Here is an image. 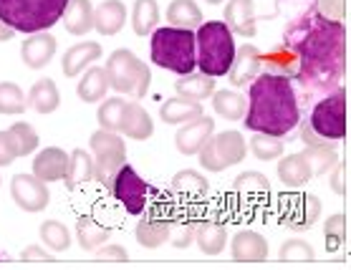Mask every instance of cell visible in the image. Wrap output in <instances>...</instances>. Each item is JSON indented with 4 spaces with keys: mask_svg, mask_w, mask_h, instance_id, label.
I'll return each instance as SVG.
<instances>
[{
    "mask_svg": "<svg viewBox=\"0 0 351 270\" xmlns=\"http://www.w3.org/2000/svg\"><path fill=\"white\" fill-rule=\"evenodd\" d=\"M213 134H215V121L208 119V116H197L192 121H184V127L175 136V144L182 154L190 157V154H197L202 149V144L208 142Z\"/></svg>",
    "mask_w": 351,
    "mask_h": 270,
    "instance_id": "15",
    "label": "cell"
},
{
    "mask_svg": "<svg viewBox=\"0 0 351 270\" xmlns=\"http://www.w3.org/2000/svg\"><path fill=\"white\" fill-rule=\"evenodd\" d=\"M76 238H79V245L86 250V253H94L96 247H101L104 243L112 240V228H104L99 225V220H94L91 214L81 217L76 223Z\"/></svg>",
    "mask_w": 351,
    "mask_h": 270,
    "instance_id": "33",
    "label": "cell"
},
{
    "mask_svg": "<svg viewBox=\"0 0 351 270\" xmlns=\"http://www.w3.org/2000/svg\"><path fill=\"white\" fill-rule=\"evenodd\" d=\"M195 240L205 255H220L228 245V228L220 220H199Z\"/></svg>",
    "mask_w": 351,
    "mask_h": 270,
    "instance_id": "26",
    "label": "cell"
},
{
    "mask_svg": "<svg viewBox=\"0 0 351 270\" xmlns=\"http://www.w3.org/2000/svg\"><path fill=\"white\" fill-rule=\"evenodd\" d=\"M66 164H69V154L61 147H48L33 159V175L43 182H56V180H64Z\"/></svg>",
    "mask_w": 351,
    "mask_h": 270,
    "instance_id": "21",
    "label": "cell"
},
{
    "mask_svg": "<svg viewBox=\"0 0 351 270\" xmlns=\"http://www.w3.org/2000/svg\"><path fill=\"white\" fill-rule=\"evenodd\" d=\"M213 109L228 121H238L245 114V99L235 91H213Z\"/></svg>",
    "mask_w": 351,
    "mask_h": 270,
    "instance_id": "36",
    "label": "cell"
},
{
    "mask_svg": "<svg viewBox=\"0 0 351 270\" xmlns=\"http://www.w3.org/2000/svg\"><path fill=\"white\" fill-rule=\"evenodd\" d=\"M61 23L71 36H86L94 28V5L91 0H69Z\"/></svg>",
    "mask_w": 351,
    "mask_h": 270,
    "instance_id": "24",
    "label": "cell"
},
{
    "mask_svg": "<svg viewBox=\"0 0 351 270\" xmlns=\"http://www.w3.org/2000/svg\"><path fill=\"white\" fill-rule=\"evenodd\" d=\"M230 250H232V260L238 262H261L268 258V243L256 230L238 232L235 240L230 243Z\"/></svg>",
    "mask_w": 351,
    "mask_h": 270,
    "instance_id": "20",
    "label": "cell"
},
{
    "mask_svg": "<svg viewBox=\"0 0 351 270\" xmlns=\"http://www.w3.org/2000/svg\"><path fill=\"white\" fill-rule=\"evenodd\" d=\"M127 23V5L121 0H104L94 8V28L101 36H117Z\"/></svg>",
    "mask_w": 351,
    "mask_h": 270,
    "instance_id": "22",
    "label": "cell"
},
{
    "mask_svg": "<svg viewBox=\"0 0 351 270\" xmlns=\"http://www.w3.org/2000/svg\"><path fill=\"white\" fill-rule=\"evenodd\" d=\"M10 197L25 212H43L51 202V192L36 175H16L10 182Z\"/></svg>",
    "mask_w": 351,
    "mask_h": 270,
    "instance_id": "12",
    "label": "cell"
},
{
    "mask_svg": "<svg viewBox=\"0 0 351 270\" xmlns=\"http://www.w3.org/2000/svg\"><path fill=\"white\" fill-rule=\"evenodd\" d=\"M160 23V8L157 0H134L132 8V28L136 36H149L154 31V25Z\"/></svg>",
    "mask_w": 351,
    "mask_h": 270,
    "instance_id": "35",
    "label": "cell"
},
{
    "mask_svg": "<svg viewBox=\"0 0 351 270\" xmlns=\"http://www.w3.org/2000/svg\"><path fill=\"white\" fill-rule=\"evenodd\" d=\"M28 109L23 88L13 81H0V114H23Z\"/></svg>",
    "mask_w": 351,
    "mask_h": 270,
    "instance_id": "40",
    "label": "cell"
},
{
    "mask_svg": "<svg viewBox=\"0 0 351 270\" xmlns=\"http://www.w3.org/2000/svg\"><path fill=\"white\" fill-rule=\"evenodd\" d=\"M280 260H313L316 258V253H313V247L306 243V240H286L283 245H280V253H278Z\"/></svg>",
    "mask_w": 351,
    "mask_h": 270,
    "instance_id": "45",
    "label": "cell"
},
{
    "mask_svg": "<svg viewBox=\"0 0 351 270\" xmlns=\"http://www.w3.org/2000/svg\"><path fill=\"white\" fill-rule=\"evenodd\" d=\"M167 21L172 28H184V31H195L202 25V10L195 0H172L167 8Z\"/></svg>",
    "mask_w": 351,
    "mask_h": 270,
    "instance_id": "32",
    "label": "cell"
},
{
    "mask_svg": "<svg viewBox=\"0 0 351 270\" xmlns=\"http://www.w3.org/2000/svg\"><path fill=\"white\" fill-rule=\"evenodd\" d=\"M124 106H127V101H121V99H109V101L101 103V106H99V114H96L99 127L106 129V132H117V134H119Z\"/></svg>",
    "mask_w": 351,
    "mask_h": 270,
    "instance_id": "42",
    "label": "cell"
},
{
    "mask_svg": "<svg viewBox=\"0 0 351 270\" xmlns=\"http://www.w3.org/2000/svg\"><path fill=\"white\" fill-rule=\"evenodd\" d=\"M172 192H175L180 199H187V202H199V199L208 197L210 182L205 177L195 172V169H182L172 177Z\"/></svg>",
    "mask_w": 351,
    "mask_h": 270,
    "instance_id": "25",
    "label": "cell"
},
{
    "mask_svg": "<svg viewBox=\"0 0 351 270\" xmlns=\"http://www.w3.org/2000/svg\"><path fill=\"white\" fill-rule=\"evenodd\" d=\"M316 10L324 18H328V21H339L341 23L343 16H346V0H319Z\"/></svg>",
    "mask_w": 351,
    "mask_h": 270,
    "instance_id": "46",
    "label": "cell"
},
{
    "mask_svg": "<svg viewBox=\"0 0 351 270\" xmlns=\"http://www.w3.org/2000/svg\"><path fill=\"white\" fill-rule=\"evenodd\" d=\"M28 106H33L38 114H53L61 103V94H58L53 79H40L36 81L28 91V99H25Z\"/></svg>",
    "mask_w": 351,
    "mask_h": 270,
    "instance_id": "31",
    "label": "cell"
},
{
    "mask_svg": "<svg viewBox=\"0 0 351 270\" xmlns=\"http://www.w3.org/2000/svg\"><path fill=\"white\" fill-rule=\"evenodd\" d=\"M197 116H202V103L192 101V99H182V96L167 99L160 109V119L165 121V124H172V127L197 119Z\"/></svg>",
    "mask_w": 351,
    "mask_h": 270,
    "instance_id": "28",
    "label": "cell"
},
{
    "mask_svg": "<svg viewBox=\"0 0 351 270\" xmlns=\"http://www.w3.org/2000/svg\"><path fill=\"white\" fill-rule=\"evenodd\" d=\"M8 134L13 136L18 157H28V154H33V149L38 147V134H36V129H33L31 124H25V121L13 124V127L8 129Z\"/></svg>",
    "mask_w": 351,
    "mask_h": 270,
    "instance_id": "41",
    "label": "cell"
},
{
    "mask_svg": "<svg viewBox=\"0 0 351 270\" xmlns=\"http://www.w3.org/2000/svg\"><path fill=\"white\" fill-rule=\"evenodd\" d=\"M109 192L119 199L129 214H142L147 210V195H149V184L136 175L134 167H129L127 162L119 167V172L112 177Z\"/></svg>",
    "mask_w": 351,
    "mask_h": 270,
    "instance_id": "11",
    "label": "cell"
},
{
    "mask_svg": "<svg viewBox=\"0 0 351 270\" xmlns=\"http://www.w3.org/2000/svg\"><path fill=\"white\" fill-rule=\"evenodd\" d=\"M53 253H46L43 247H38V245H31V247H25L23 253H21V258L23 260H48Z\"/></svg>",
    "mask_w": 351,
    "mask_h": 270,
    "instance_id": "50",
    "label": "cell"
},
{
    "mask_svg": "<svg viewBox=\"0 0 351 270\" xmlns=\"http://www.w3.org/2000/svg\"><path fill=\"white\" fill-rule=\"evenodd\" d=\"M253 139H250V151L256 154V159L261 162H273V159L283 157V136H271V134H261V132H253Z\"/></svg>",
    "mask_w": 351,
    "mask_h": 270,
    "instance_id": "39",
    "label": "cell"
},
{
    "mask_svg": "<svg viewBox=\"0 0 351 270\" xmlns=\"http://www.w3.org/2000/svg\"><path fill=\"white\" fill-rule=\"evenodd\" d=\"M88 142H91V151H94V157H91L94 159V180L109 190L112 177L127 162V144L117 132H106V129L94 132Z\"/></svg>",
    "mask_w": 351,
    "mask_h": 270,
    "instance_id": "8",
    "label": "cell"
},
{
    "mask_svg": "<svg viewBox=\"0 0 351 270\" xmlns=\"http://www.w3.org/2000/svg\"><path fill=\"white\" fill-rule=\"evenodd\" d=\"M119 134L129 136V139H134V142H144V139H149V136L154 134L152 116L147 114V109H144L142 103L127 101L124 114H121Z\"/></svg>",
    "mask_w": 351,
    "mask_h": 270,
    "instance_id": "19",
    "label": "cell"
},
{
    "mask_svg": "<svg viewBox=\"0 0 351 270\" xmlns=\"http://www.w3.org/2000/svg\"><path fill=\"white\" fill-rule=\"evenodd\" d=\"M104 71L109 76V88L119 91V94H127L132 99H144L147 91H149L152 71L129 48L114 51L112 56H109V61H106Z\"/></svg>",
    "mask_w": 351,
    "mask_h": 270,
    "instance_id": "6",
    "label": "cell"
},
{
    "mask_svg": "<svg viewBox=\"0 0 351 270\" xmlns=\"http://www.w3.org/2000/svg\"><path fill=\"white\" fill-rule=\"evenodd\" d=\"M256 0H228L225 5V21L230 33H238L243 38H256Z\"/></svg>",
    "mask_w": 351,
    "mask_h": 270,
    "instance_id": "14",
    "label": "cell"
},
{
    "mask_svg": "<svg viewBox=\"0 0 351 270\" xmlns=\"http://www.w3.org/2000/svg\"><path fill=\"white\" fill-rule=\"evenodd\" d=\"M197 223L195 217H182L180 223L172 220V232H169V240H172V245L184 250V247H190L195 243V230H197Z\"/></svg>",
    "mask_w": 351,
    "mask_h": 270,
    "instance_id": "44",
    "label": "cell"
},
{
    "mask_svg": "<svg viewBox=\"0 0 351 270\" xmlns=\"http://www.w3.org/2000/svg\"><path fill=\"white\" fill-rule=\"evenodd\" d=\"M263 64H261V51L256 46H240L235 51V58H232V66L230 71H228V79H230L232 86H247L250 81L256 79L258 73H261Z\"/></svg>",
    "mask_w": 351,
    "mask_h": 270,
    "instance_id": "18",
    "label": "cell"
},
{
    "mask_svg": "<svg viewBox=\"0 0 351 270\" xmlns=\"http://www.w3.org/2000/svg\"><path fill=\"white\" fill-rule=\"evenodd\" d=\"M311 177H313V172L301 151H298V154H288V157H283L278 162V180L286 184V187H291V190L304 187Z\"/></svg>",
    "mask_w": 351,
    "mask_h": 270,
    "instance_id": "29",
    "label": "cell"
},
{
    "mask_svg": "<svg viewBox=\"0 0 351 270\" xmlns=\"http://www.w3.org/2000/svg\"><path fill=\"white\" fill-rule=\"evenodd\" d=\"M101 56V46L96 40H84V43H76L64 53V73L69 79H76L79 73H84L88 66L99 61Z\"/></svg>",
    "mask_w": 351,
    "mask_h": 270,
    "instance_id": "23",
    "label": "cell"
},
{
    "mask_svg": "<svg viewBox=\"0 0 351 270\" xmlns=\"http://www.w3.org/2000/svg\"><path fill=\"white\" fill-rule=\"evenodd\" d=\"M175 91H177V96H182V99L202 101V99L213 96V91H215V79L202 71L184 73V76H180V81H175Z\"/></svg>",
    "mask_w": 351,
    "mask_h": 270,
    "instance_id": "30",
    "label": "cell"
},
{
    "mask_svg": "<svg viewBox=\"0 0 351 270\" xmlns=\"http://www.w3.org/2000/svg\"><path fill=\"white\" fill-rule=\"evenodd\" d=\"M94 253H96V258H101V260H127L129 258V253L121 245H106V243L101 247H96Z\"/></svg>",
    "mask_w": 351,
    "mask_h": 270,
    "instance_id": "48",
    "label": "cell"
},
{
    "mask_svg": "<svg viewBox=\"0 0 351 270\" xmlns=\"http://www.w3.org/2000/svg\"><path fill=\"white\" fill-rule=\"evenodd\" d=\"M324 238H326V250L336 253L346 243V214H331L324 223Z\"/></svg>",
    "mask_w": 351,
    "mask_h": 270,
    "instance_id": "43",
    "label": "cell"
},
{
    "mask_svg": "<svg viewBox=\"0 0 351 270\" xmlns=\"http://www.w3.org/2000/svg\"><path fill=\"white\" fill-rule=\"evenodd\" d=\"M232 192L235 197L243 202V205H263L271 199V182L268 177L261 175V172H243V175L235 177L232 182Z\"/></svg>",
    "mask_w": 351,
    "mask_h": 270,
    "instance_id": "16",
    "label": "cell"
},
{
    "mask_svg": "<svg viewBox=\"0 0 351 270\" xmlns=\"http://www.w3.org/2000/svg\"><path fill=\"white\" fill-rule=\"evenodd\" d=\"M152 36V61L160 69L184 76L192 73L197 66V56H195V31H184V28H154Z\"/></svg>",
    "mask_w": 351,
    "mask_h": 270,
    "instance_id": "5",
    "label": "cell"
},
{
    "mask_svg": "<svg viewBox=\"0 0 351 270\" xmlns=\"http://www.w3.org/2000/svg\"><path fill=\"white\" fill-rule=\"evenodd\" d=\"M301 154H304L306 162H308V167H311L313 177H319V175H324V172H328V169L339 162L334 144H313V147H306Z\"/></svg>",
    "mask_w": 351,
    "mask_h": 270,
    "instance_id": "38",
    "label": "cell"
},
{
    "mask_svg": "<svg viewBox=\"0 0 351 270\" xmlns=\"http://www.w3.org/2000/svg\"><path fill=\"white\" fill-rule=\"evenodd\" d=\"M245 151H247V144L243 139V134L230 129V132H220V134L210 136L197 154H199V164L208 169V172H225L228 167L243 162Z\"/></svg>",
    "mask_w": 351,
    "mask_h": 270,
    "instance_id": "9",
    "label": "cell"
},
{
    "mask_svg": "<svg viewBox=\"0 0 351 270\" xmlns=\"http://www.w3.org/2000/svg\"><path fill=\"white\" fill-rule=\"evenodd\" d=\"M306 127L324 142H341L346 136V88H334L321 101H316Z\"/></svg>",
    "mask_w": 351,
    "mask_h": 270,
    "instance_id": "7",
    "label": "cell"
},
{
    "mask_svg": "<svg viewBox=\"0 0 351 270\" xmlns=\"http://www.w3.org/2000/svg\"><path fill=\"white\" fill-rule=\"evenodd\" d=\"M0 182H3V180H0Z\"/></svg>",
    "mask_w": 351,
    "mask_h": 270,
    "instance_id": "53",
    "label": "cell"
},
{
    "mask_svg": "<svg viewBox=\"0 0 351 270\" xmlns=\"http://www.w3.org/2000/svg\"><path fill=\"white\" fill-rule=\"evenodd\" d=\"M172 212H167L165 207H154L149 214H144L142 220L136 223V240L139 245L147 250H157L160 245L169 243V232H172Z\"/></svg>",
    "mask_w": 351,
    "mask_h": 270,
    "instance_id": "13",
    "label": "cell"
},
{
    "mask_svg": "<svg viewBox=\"0 0 351 270\" xmlns=\"http://www.w3.org/2000/svg\"><path fill=\"white\" fill-rule=\"evenodd\" d=\"M331 169H334V175H331V192L334 195H343L346 192V164L336 162Z\"/></svg>",
    "mask_w": 351,
    "mask_h": 270,
    "instance_id": "49",
    "label": "cell"
},
{
    "mask_svg": "<svg viewBox=\"0 0 351 270\" xmlns=\"http://www.w3.org/2000/svg\"><path fill=\"white\" fill-rule=\"evenodd\" d=\"M69 0H0V23L18 33L48 31L61 21Z\"/></svg>",
    "mask_w": 351,
    "mask_h": 270,
    "instance_id": "3",
    "label": "cell"
},
{
    "mask_svg": "<svg viewBox=\"0 0 351 270\" xmlns=\"http://www.w3.org/2000/svg\"><path fill=\"white\" fill-rule=\"evenodd\" d=\"M245 129L271 136H286L301 124V103L293 79L280 73H258L250 81L245 101Z\"/></svg>",
    "mask_w": 351,
    "mask_h": 270,
    "instance_id": "2",
    "label": "cell"
},
{
    "mask_svg": "<svg viewBox=\"0 0 351 270\" xmlns=\"http://www.w3.org/2000/svg\"><path fill=\"white\" fill-rule=\"evenodd\" d=\"M10 38H13V28H8L5 23H0V43H3V40H10Z\"/></svg>",
    "mask_w": 351,
    "mask_h": 270,
    "instance_id": "51",
    "label": "cell"
},
{
    "mask_svg": "<svg viewBox=\"0 0 351 270\" xmlns=\"http://www.w3.org/2000/svg\"><path fill=\"white\" fill-rule=\"evenodd\" d=\"M94 180V159L86 149H73L69 154V164L64 172V182L69 190H76L81 184Z\"/></svg>",
    "mask_w": 351,
    "mask_h": 270,
    "instance_id": "27",
    "label": "cell"
},
{
    "mask_svg": "<svg viewBox=\"0 0 351 270\" xmlns=\"http://www.w3.org/2000/svg\"><path fill=\"white\" fill-rule=\"evenodd\" d=\"M195 46H197L199 71L213 79L228 76L232 58H235V40H232L230 28L223 21H210V23L197 25Z\"/></svg>",
    "mask_w": 351,
    "mask_h": 270,
    "instance_id": "4",
    "label": "cell"
},
{
    "mask_svg": "<svg viewBox=\"0 0 351 270\" xmlns=\"http://www.w3.org/2000/svg\"><path fill=\"white\" fill-rule=\"evenodd\" d=\"M56 53V38L48 31L40 33H28V38L23 40L21 46V56H23V64L33 71H38L43 66H48V61Z\"/></svg>",
    "mask_w": 351,
    "mask_h": 270,
    "instance_id": "17",
    "label": "cell"
},
{
    "mask_svg": "<svg viewBox=\"0 0 351 270\" xmlns=\"http://www.w3.org/2000/svg\"><path fill=\"white\" fill-rule=\"evenodd\" d=\"M295 53V76L306 96L328 94L341 86L346 73V28L316 10V0H304V10L288 21L283 40Z\"/></svg>",
    "mask_w": 351,
    "mask_h": 270,
    "instance_id": "1",
    "label": "cell"
},
{
    "mask_svg": "<svg viewBox=\"0 0 351 270\" xmlns=\"http://www.w3.org/2000/svg\"><path fill=\"white\" fill-rule=\"evenodd\" d=\"M40 240L48 247V253H64L71 247V232L61 220H46L40 225Z\"/></svg>",
    "mask_w": 351,
    "mask_h": 270,
    "instance_id": "37",
    "label": "cell"
},
{
    "mask_svg": "<svg viewBox=\"0 0 351 270\" xmlns=\"http://www.w3.org/2000/svg\"><path fill=\"white\" fill-rule=\"evenodd\" d=\"M321 199L311 192H288L278 197V220L291 230H311L321 217Z\"/></svg>",
    "mask_w": 351,
    "mask_h": 270,
    "instance_id": "10",
    "label": "cell"
},
{
    "mask_svg": "<svg viewBox=\"0 0 351 270\" xmlns=\"http://www.w3.org/2000/svg\"><path fill=\"white\" fill-rule=\"evenodd\" d=\"M205 3H210V5H220L223 0H205Z\"/></svg>",
    "mask_w": 351,
    "mask_h": 270,
    "instance_id": "52",
    "label": "cell"
},
{
    "mask_svg": "<svg viewBox=\"0 0 351 270\" xmlns=\"http://www.w3.org/2000/svg\"><path fill=\"white\" fill-rule=\"evenodd\" d=\"M106 91H109V76H106V71L99 69V66H88L84 79L79 81V99L86 103L101 101Z\"/></svg>",
    "mask_w": 351,
    "mask_h": 270,
    "instance_id": "34",
    "label": "cell"
},
{
    "mask_svg": "<svg viewBox=\"0 0 351 270\" xmlns=\"http://www.w3.org/2000/svg\"><path fill=\"white\" fill-rule=\"evenodd\" d=\"M18 157L16 144H13V136L8 132H0V167H8L13 164V159Z\"/></svg>",
    "mask_w": 351,
    "mask_h": 270,
    "instance_id": "47",
    "label": "cell"
}]
</instances>
